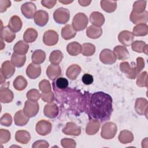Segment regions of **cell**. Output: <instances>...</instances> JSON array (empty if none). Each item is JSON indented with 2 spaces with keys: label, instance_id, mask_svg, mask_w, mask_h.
<instances>
[{
  "label": "cell",
  "instance_id": "1",
  "mask_svg": "<svg viewBox=\"0 0 148 148\" xmlns=\"http://www.w3.org/2000/svg\"><path fill=\"white\" fill-rule=\"evenodd\" d=\"M84 111L90 120H96L101 123L109 120L113 112L112 98L102 91L92 94L86 92L84 94Z\"/></svg>",
  "mask_w": 148,
  "mask_h": 148
},
{
  "label": "cell",
  "instance_id": "2",
  "mask_svg": "<svg viewBox=\"0 0 148 148\" xmlns=\"http://www.w3.org/2000/svg\"><path fill=\"white\" fill-rule=\"evenodd\" d=\"M52 85L56 94L55 98L60 104L62 106L64 104L67 105L66 109L76 115L84 111V95L80 91L68 87L60 90L53 84Z\"/></svg>",
  "mask_w": 148,
  "mask_h": 148
},
{
  "label": "cell",
  "instance_id": "3",
  "mask_svg": "<svg viewBox=\"0 0 148 148\" xmlns=\"http://www.w3.org/2000/svg\"><path fill=\"white\" fill-rule=\"evenodd\" d=\"M134 64V63H133ZM145 67L144 59L142 57L136 58V64H130L128 62H123L120 64V69L125 76L131 79H135L136 76Z\"/></svg>",
  "mask_w": 148,
  "mask_h": 148
},
{
  "label": "cell",
  "instance_id": "4",
  "mask_svg": "<svg viewBox=\"0 0 148 148\" xmlns=\"http://www.w3.org/2000/svg\"><path fill=\"white\" fill-rule=\"evenodd\" d=\"M88 23L87 16L83 13H77L72 20V27L76 31H80L84 29Z\"/></svg>",
  "mask_w": 148,
  "mask_h": 148
},
{
  "label": "cell",
  "instance_id": "5",
  "mask_svg": "<svg viewBox=\"0 0 148 148\" xmlns=\"http://www.w3.org/2000/svg\"><path fill=\"white\" fill-rule=\"evenodd\" d=\"M53 18L58 24H65L69 20L70 12L66 8H59L53 13Z\"/></svg>",
  "mask_w": 148,
  "mask_h": 148
},
{
  "label": "cell",
  "instance_id": "6",
  "mask_svg": "<svg viewBox=\"0 0 148 148\" xmlns=\"http://www.w3.org/2000/svg\"><path fill=\"white\" fill-rule=\"evenodd\" d=\"M116 132V125L113 122H107L102 127L101 135L105 139H110L114 137Z\"/></svg>",
  "mask_w": 148,
  "mask_h": 148
},
{
  "label": "cell",
  "instance_id": "7",
  "mask_svg": "<svg viewBox=\"0 0 148 148\" xmlns=\"http://www.w3.org/2000/svg\"><path fill=\"white\" fill-rule=\"evenodd\" d=\"M9 82H5L1 84L0 88V101L1 103H9L11 102L13 99L14 95L13 92L9 90Z\"/></svg>",
  "mask_w": 148,
  "mask_h": 148
},
{
  "label": "cell",
  "instance_id": "8",
  "mask_svg": "<svg viewBox=\"0 0 148 148\" xmlns=\"http://www.w3.org/2000/svg\"><path fill=\"white\" fill-rule=\"evenodd\" d=\"M39 109V104L37 101L28 99L25 102L23 111L29 117H33L38 114Z\"/></svg>",
  "mask_w": 148,
  "mask_h": 148
},
{
  "label": "cell",
  "instance_id": "9",
  "mask_svg": "<svg viewBox=\"0 0 148 148\" xmlns=\"http://www.w3.org/2000/svg\"><path fill=\"white\" fill-rule=\"evenodd\" d=\"M21 11L27 18L31 19L34 17L36 12V8L35 5L32 2H27L21 5Z\"/></svg>",
  "mask_w": 148,
  "mask_h": 148
},
{
  "label": "cell",
  "instance_id": "10",
  "mask_svg": "<svg viewBox=\"0 0 148 148\" xmlns=\"http://www.w3.org/2000/svg\"><path fill=\"white\" fill-rule=\"evenodd\" d=\"M100 61L105 64H112L116 61L117 57L114 52L108 49H105L99 54Z\"/></svg>",
  "mask_w": 148,
  "mask_h": 148
},
{
  "label": "cell",
  "instance_id": "11",
  "mask_svg": "<svg viewBox=\"0 0 148 148\" xmlns=\"http://www.w3.org/2000/svg\"><path fill=\"white\" fill-rule=\"evenodd\" d=\"M58 41V35L54 30H48L46 31L43 36V42L47 46H53L57 43Z\"/></svg>",
  "mask_w": 148,
  "mask_h": 148
},
{
  "label": "cell",
  "instance_id": "12",
  "mask_svg": "<svg viewBox=\"0 0 148 148\" xmlns=\"http://www.w3.org/2000/svg\"><path fill=\"white\" fill-rule=\"evenodd\" d=\"M51 124L45 120L39 121L36 125V132L42 136H45L49 134L51 131Z\"/></svg>",
  "mask_w": 148,
  "mask_h": 148
},
{
  "label": "cell",
  "instance_id": "13",
  "mask_svg": "<svg viewBox=\"0 0 148 148\" xmlns=\"http://www.w3.org/2000/svg\"><path fill=\"white\" fill-rule=\"evenodd\" d=\"M15 72V68L14 65L9 61L3 62L1 66V74L6 79L10 78Z\"/></svg>",
  "mask_w": 148,
  "mask_h": 148
},
{
  "label": "cell",
  "instance_id": "14",
  "mask_svg": "<svg viewBox=\"0 0 148 148\" xmlns=\"http://www.w3.org/2000/svg\"><path fill=\"white\" fill-rule=\"evenodd\" d=\"M118 39L119 42L124 46H129L134 42V35H133L132 32L124 30L121 31L119 34Z\"/></svg>",
  "mask_w": 148,
  "mask_h": 148
},
{
  "label": "cell",
  "instance_id": "15",
  "mask_svg": "<svg viewBox=\"0 0 148 148\" xmlns=\"http://www.w3.org/2000/svg\"><path fill=\"white\" fill-rule=\"evenodd\" d=\"M135 109L137 113L139 114H145L146 116H147L148 109V103L147 99L143 98H137L135 102Z\"/></svg>",
  "mask_w": 148,
  "mask_h": 148
},
{
  "label": "cell",
  "instance_id": "16",
  "mask_svg": "<svg viewBox=\"0 0 148 148\" xmlns=\"http://www.w3.org/2000/svg\"><path fill=\"white\" fill-rule=\"evenodd\" d=\"M147 18L148 14L146 10L140 13H137L132 11L130 14L131 21L135 24H146L147 21Z\"/></svg>",
  "mask_w": 148,
  "mask_h": 148
},
{
  "label": "cell",
  "instance_id": "17",
  "mask_svg": "<svg viewBox=\"0 0 148 148\" xmlns=\"http://www.w3.org/2000/svg\"><path fill=\"white\" fill-rule=\"evenodd\" d=\"M26 73L30 79H36L41 73L40 66L39 64H36L33 62L29 64L26 69Z\"/></svg>",
  "mask_w": 148,
  "mask_h": 148
},
{
  "label": "cell",
  "instance_id": "18",
  "mask_svg": "<svg viewBox=\"0 0 148 148\" xmlns=\"http://www.w3.org/2000/svg\"><path fill=\"white\" fill-rule=\"evenodd\" d=\"M34 18V21L37 25L40 27H43L48 22L49 14L46 11L40 10L36 12Z\"/></svg>",
  "mask_w": 148,
  "mask_h": 148
},
{
  "label": "cell",
  "instance_id": "19",
  "mask_svg": "<svg viewBox=\"0 0 148 148\" xmlns=\"http://www.w3.org/2000/svg\"><path fill=\"white\" fill-rule=\"evenodd\" d=\"M62 132L66 135L78 136L81 133L80 127L72 122H68L63 128Z\"/></svg>",
  "mask_w": 148,
  "mask_h": 148
},
{
  "label": "cell",
  "instance_id": "20",
  "mask_svg": "<svg viewBox=\"0 0 148 148\" xmlns=\"http://www.w3.org/2000/svg\"><path fill=\"white\" fill-rule=\"evenodd\" d=\"M44 114L49 118H55L59 112L58 108L56 104L54 103H50L45 106Z\"/></svg>",
  "mask_w": 148,
  "mask_h": 148
},
{
  "label": "cell",
  "instance_id": "21",
  "mask_svg": "<svg viewBox=\"0 0 148 148\" xmlns=\"http://www.w3.org/2000/svg\"><path fill=\"white\" fill-rule=\"evenodd\" d=\"M16 38V34L8 26H5L1 28V38L8 43L12 42Z\"/></svg>",
  "mask_w": 148,
  "mask_h": 148
},
{
  "label": "cell",
  "instance_id": "22",
  "mask_svg": "<svg viewBox=\"0 0 148 148\" xmlns=\"http://www.w3.org/2000/svg\"><path fill=\"white\" fill-rule=\"evenodd\" d=\"M22 25H23V23L20 17H18V16L14 15L10 18L8 26L10 28V29L13 32L15 33L21 30L22 28Z\"/></svg>",
  "mask_w": 148,
  "mask_h": 148
},
{
  "label": "cell",
  "instance_id": "23",
  "mask_svg": "<svg viewBox=\"0 0 148 148\" xmlns=\"http://www.w3.org/2000/svg\"><path fill=\"white\" fill-rule=\"evenodd\" d=\"M29 117L27 116L23 110L17 111L14 116V121L16 125L24 126L29 121Z\"/></svg>",
  "mask_w": 148,
  "mask_h": 148
},
{
  "label": "cell",
  "instance_id": "24",
  "mask_svg": "<svg viewBox=\"0 0 148 148\" xmlns=\"http://www.w3.org/2000/svg\"><path fill=\"white\" fill-rule=\"evenodd\" d=\"M61 73V70L59 65L50 64L46 69V74L48 77L52 80L57 79Z\"/></svg>",
  "mask_w": 148,
  "mask_h": 148
},
{
  "label": "cell",
  "instance_id": "25",
  "mask_svg": "<svg viewBox=\"0 0 148 148\" xmlns=\"http://www.w3.org/2000/svg\"><path fill=\"white\" fill-rule=\"evenodd\" d=\"M90 21L94 26L100 27L105 22V17L103 15L99 12H94L90 16Z\"/></svg>",
  "mask_w": 148,
  "mask_h": 148
},
{
  "label": "cell",
  "instance_id": "26",
  "mask_svg": "<svg viewBox=\"0 0 148 148\" xmlns=\"http://www.w3.org/2000/svg\"><path fill=\"white\" fill-rule=\"evenodd\" d=\"M113 52L116 57L120 60H125L130 57V54L125 46H117L114 48Z\"/></svg>",
  "mask_w": 148,
  "mask_h": 148
},
{
  "label": "cell",
  "instance_id": "27",
  "mask_svg": "<svg viewBox=\"0 0 148 148\" xmlns=\"http://www.w3.org/2000/svg\"><path fill=\"white\" fill-rule=\"evenodd\" d=\"M66 50L69 55L76 56L82 53V46L77 42H72L67 45Z\"/></svg>",
  "mask_w": 148,
  "mask_h": 148
},
{
  "label": "cell",
  "instance_id": "28",
  "mask_svg": "<svg viewBox=\"0 0 148 148\" xmlns=\"http://www.w3.org/2000/svg\"><path fill=\"white\" fill-rule=\"evenodd\" d=\"M76 31L71 24H66L62 28L61 36L65 40H69L75 36Z\"/></svg>",
  "mask_w": 148,
  "mask_h": 148
},
{
  "label": "cell",
  "instance_id": "29",
  "mask_svg": "<svg viewBox=\"0 0 148 148\" xmlns=\"http://www.w3.org/2000/svg\"><path fill=\"white\" fill-rule=\"evenodd\" d=\"M29 45L28 43L23 40H20L17 42L14 46L13 50L14 53L20 54L25 55L28 50Z\"/></svg>",
  "mask_w": 148,
  "mask_h": 148
},
{
  "label": "cell",
  "instance_id": "30",
  "mask_svg": "<svg viewBox=\"0 0 148 148\" xmlns=\"http://www.w3.org/2000/svg\"><path fill=\"white\" fill-rule=\"evenodd\" d=\"M16 140L22 144H27L31 139L30 134L25 130H19L15 134Z\"/></svg>",
  "mask_w": 148,
  "mask_h": 148
},
{
  "label": "cell",
  "instance_id": "31",
  "mask_svg": "<svg viewBox=\"0 0 148 148\" xmlns=\"http://www.w3.org/2000/svg\"><path fill=\"white\" fill-rule=\"evenodd\" d=\"M81 68L77 64H73L69 66L66 72V76L71 80H75L81 72Z\"/></svg>",
  "mask_w": 148,
  "mask_h": 148
},
{
  "label": "cell",
  "instance_id": "32",
  "mask_svg": "<svg viewBox=\"0 0 148 148\" xmlns=\"http://www.w3.org/2000/svg\"><path fill=\"white\" fill-rule=\"evenodd\" d=\"M102 34V29L100 27L90 25L87 28V36L91 39H97L101 36Z\"/></svg>",
  "mask_w": 148,
  "mask_h": 148
},
{
  "label": "cell",
  "instance_id": "33",
  "mask_svg": "<svg viewBox=\"0 0 148 148\" xmlns=\"http://www.w3.org/2000/svg\"><path fill=\"white\" fill-rule=\"evenodd\" d=\"M100 122L96 120H90V121L86 126V132L88 135L95 134L99 129Z\"/></svg>",
  "mask_w": 148,
  "mask_h": 148
},
{
  "label": "cell",
  "instance_id": "34",
  "mask_svg": "<svg viewBox=\"0 0 148 148\" xmlns=\"http://www.w3.org/2000/svg\"><path fill=\"white\" fill-rule=\"evenodd\" d=\"M38 38V32L32 28L26 29L23 35V39L27 43L34 42Z\"/></svg>",
  "mask_w": 148,
  "mask_h": 148
},
{
  "label": "cell",
  "instance_id": "35",
  "mask_svg": "<svg viewBox=\"0 0 148 148\" xmlns=\"http://www.w3.org/2000/svg\"><path fill=\"white\" fill-rule=\"evenodd\" d=\"M26 61V56L25 55H20L13 53L11 57V62L14 66L20 68L23 66Z\"/></svg>",
  "mask_w": 148,
  "mask_h": 148
},
{
  "label": "cell",
  "instance_id": "36",
  "mask_svg": "<svg viewBox=\"0 0 148 148\" xmlns=\"http://www.w3.org/2000/svg\"><path fill=\"white\" fill-rule=\"evenodd\" d=\"M33 63L36 64H40L43 63L46 59V54L45 51L42 50H36L34 51L31 57Z\"/></svg>",
  "mask_w": 148,
  "mask_h": 148
},
{
  "label": "cell",
  "instance_id": "37",
  "mask_svg": "<svg viewBox=\"0 0 148 148\" xmlns=\"http://www.w3.org/2000/svg\"><path fill=\"white\" fill-rule=\"evenodd\" d=\"M118 138L119 140L123 144L131 143L134 140V136L132 133L128 130L121 131Z\"/></svg>",
  "mask_w": 148,
  "mask_h": 148
},
{
  "label": "cell",
  "instance_id": "38",
  "mask_svg": "<svg viewBox=\"0 0 148 148\" xmlns=\"http://www.w3.org/2000/svg\"><path fill=\"white\" fill-rule=\"evenodd\" d=\"M132 49L138 53H145L147 54V45L143 41L136 40L132 43Z\"/></svg>",
  "mask_w": 148,
  "mask_h": 148
},
{
  "label": "cell",
  "instance_id": "39",
  "mask_svg": "<svg viewBox=\"0 0 148 148\" xmlns=\"http://www.w3.org/2000/svg\"><path fill=\"white\" fill-rule=\"evenodd\" d=\"M102 9L108 12L111 13L114 12L117 8V2L111 1H101L100 2Z\"/></svg>",
  "mask_w": 148,
  "mask_h": 148
},
{
  "label": "cell",
  "instance_id": "40",
  "mask_svg": "<svg viewBox=\"0 0 148 148\" xmlns=\"http://www.w3.org/2000/svg\"><path fill=\"white\" fill-rule=\"evenodd\" d=\"M148 27L146 24H139L133 28L132 34L134 36H145L147 34Z\"/></svg>",
  "mask_w": 148,
  "mask_h": 148
},
{
  "label": "cell",
  "instance_id": "41",
  "mask_svg": "<svg viewBox=\"0 0 148 148\" xmlns=\"http://www.w3.org/2000/svg\"><path fill=\"white\" fill-rule=\"evenodd\" d=\"M63 58L62 53L58 50L53 51L49 56V61L51 64L59 65Z\"/></svg>",
  "mask_w": 148,
  "mask_h": 148
},
{
  "label": "cell",
  "instance_id": "42",
  "mask_svg": "<svg viewBox=\"0 0 148 148\" xmlns=\"http://www.w3.org/2000/svg\"><path fill=\"white\" fill-rule=\"evenodd\" d=\"M27 82L23 76H18L13 82V86L16 90L22 91L27 86Z\"/></svg>",
  "mask_w": 148,
  "mask_h": 148
},
{
  "label": "cell",
  "instance_id": "43",
  "mask_svg": "<svg viewBox=\"0 0 148 148\" xmlns=\"http://www.w3.org/2000/svg\"><path fill=\"white\" fill-rule=\"evenodd\" d=\"M95 51V46L91 43H84L82 46V53L84 56H90L94 54Z\"/></svg>",
  "mask_w": 148,
  "mask_h": 148
},
{
  "label": "cell",
  "instance_id": "44",
  "mask_svg": "<svg viewBox=\"0 0 148 148\" xmlns=\"http://www.w3.org/2000/svg\"><path fill=\"white\" fill-rule=\"evenodd\" d=\"M52 84H53L57 88L63 90L66 88L68 87L69 82L66 78L60 77H58L55 81H54Z\"/></svg>",
  "mask_w": 148,
  "mask_h": 148
},
{
  "label": "cell",
  "instance_id": "45",
  "mask_svg": "<svg viewBox=\"0 0 148 148\" xmlns=\"http://www.w3.org/2000/svg\"><path fill=\"white\" fill-rule=\"evenodd\" d=\"M146 1H135L133 5V12L140 13L145 11V8L146 6Z\"/></svg>",
  "mask_w": 148,
  "mask_h": 148
},
{
  "label": "cell",
  "instance_id": "46",
  "mask_svg": "<svg viewBox=\"0 0 148 148\" xmlns=\"http://www.w3.org/2000/svg\"><path fill=\"white\" fill-rule=\"evenodd\" d=\"M39 87L43 93H49L51 91V85L49 80H43L39 82Z\"/></svg>",
  "mask_w": 148,
  "mask_h": 148
},
{
  "label": "cell",
  "instance_id": "47",
  "mask_svg": "<svg viewBox=\"0 0 148 148\" xmlns=\"http://www.w3.org/2000/svg\"><path fill=\"white\" fill-rule=\"evenodd\" d=\"M41 94L39 91L36 89H31L29 90L27 93V98L29 100L37 101L40 97Z\"/></svg>",
  "mask_w": 148,
  "mask_h": 148
},
{
  "label": "cell",
  "instance_id": "48",
  "mask_svg": "<svg viewBox=\"0 0 148 148\" xmlns=\"http://www.w3.org/2000/svg\"><path fill=\"white\" fill-rule=\"evenodd\" d=\"M147 72H143L140 73L138 77L136 80V84L139 87H147Z\"/></svg>",
  "mask_w": 148,
  "mask_h": 148
},
{
  "label": "cell",
  "instance_id": "49",
  "mask_svg": "<svg viewBox=\"0 0 148 148\" xmlns=\"http://www.w3.org/2000/svg\"><path fill=\"white\" fill-rule=\"evenodd\" d=\"M10 139V133L7 130H0V143L4 144L7 143Z\"/></svg>",
  "mask_w": 148,
  "mask_h": 148
},
{
  "label": "cell",
  "instance_id": "50",
  "mask_svg": "<svg viewBox=\"0 0 148 148\" xmlns=\"http://www.w3.org/2000/svg\"><path fill=\"white\" fill-rule=\"evenodd\" d=\"M0 123L2 125L6 127L10 126L12 123V117L11 115L9 113L4 114L1 118Z\"/></svg>",
  "mask_w": 148,
  "mask_h": 148
},
{
  "label": "cell",
  "instance_id": "51",
  "mask_svg": "<svg viewBox=\"0 0 148 148\" xmlns=\"http://www.w3.org/2000/svg\"><path fill=\"white\" fill-rule=\"evenodd\" d=\"M61 145L63 147H76V142L69 138H64L61 141Z\"/></svg>",
  "mask_w": 148,
  "mask_h": 148
},
{
  "label": "cell",
  "instance_id": "52",
  "mask_svg": "<svg viewBox=\"0 0 148 148\" xmlns=\"http://www.w3.org/2000/svg\"><path fill=\"white\" fill-rule=\"evenodd\" d=\"M40 97L42 98L43 101L48 103H52L54 101V98H55L53 92H52L51 91L49 93L42 92Z\"/></svg>",
  "mask_w": 148,
  "mask_h": 148
},
{
  "label": "cell",
  "instance_id": "53",
  "mask_svg": "<svg viewBox=\"0 0 148 148\" xmlns=\"http://www.w3.org/2000/svg\"><path fill=\"white\" fill-rule=\"evenodd\" d=\"M82 80L84 84L90 85L94 81V78L91 75L88 73H85L83 75Z\"/></svg>",
  "mask_w": 148,
  "mask_h": 148
},
{
  "label": "cell",
  "instance_id": "54",
  "mask_svg": "<svg viewBox=\"0 0 148 148\" xmlns=\"http://www.w3.org/2000/svg\"><path fill=\"white\" fill-rule=\"evenodd\" d=\"M11 5V2L8 0H1L0 1V12L3 13L6 12V9L10 7Z\"/></svg>",
  "mask_w": 148,
  "mask_h": 148
},
{
  "label": "cell",
  "instance_id": "55",
  "mask_svg": "<svg viewBox=\"0 0 148 148\" xmlns=\"http://www.w3.org/2000/svg\"><path fill=\"white\" fill-rule=\"evenodd\" d=\"M49 145L47 142L43 140H37L35 142L32 146V147H49Z\"/></svg>",
  "mask_w": 148,
  "mask_h": 148
},
{
  "label": "cell",
  "instance_id": "56",
  "mask_svg": "<svg viewBox=\"0 0 148 148\" xmlns=\"http://www.w3.org/2000/svg\"><path fill=\"white\" fill-rule=\"evenodd\" d=\"M57 1L54 0H43L41 1V4L45 8L50 9L54 7Z\"/></svg>",
  "mask_w": 148,
  "mask_h": 148
},
{
  "label": "cell",
  "instance_id": "57",
  "mask_svg": "<svg viewBox=\"0 0 148 148\" xmlns=\"http://www.w3.org/2000/svg\"><path fill=\"white\" fill-rule=\"evenodd\" d=\"M91 2V1H78V3L82 6H88L89 4Z\"/></svg>",
  "mask_w": 148,
  "mask_h": 148
},
{
  "label": "cell",
  "instance_id": "58",
  "mask_svg": "<svg viewBox=\"0 0 148 148\" xmlns=\"http://www.w3.org/2000/svg\"><path fill=\"white\" fill-rule=\"evenodd\" d=\"M59 2H60V3H64V4H66V3H72L73 1H59Z\"/></svg>",
  "mask_w": 148,
  "mask_h": 148
}]
</instances>
